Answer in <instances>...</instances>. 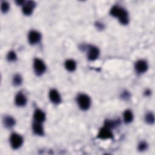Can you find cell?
<instances>
[{"label":"cell","instance_id":"cell-13","mask_svg":"<svg viewBox=\"0 0 155 155\" xmlns=\"http://www.w3.org/2000/svg\"><path fill=\"white\" fill-rule=\"evenodd\" d=\"M32 129L33 132L39 136H42L44 134V128L41 123L35 122L32 125Z\"/></svg>","mask_w":155,"mask_h":155},{"label":"cell","instance_id":"cell-12","mask_svg":"<svg viewBox=\"0 0 155 155\" xmlns=\"http://www.w3.org/2000/svg\"><path fill=\"white\" fill-rule=\"evenodd\" d=\"M33 118L35 122L42 123L45 120V114L44 112H43L42 110L39 109H36L35 111V113L33 114Z\"/></svg>","mask_w":155,"mask_h":155},{"label":"cell","instance_id":"cell-16","mask_svg":"<svg viewBox=\"0 0 155 155\" xmlns=\"http://www.w3.org/2000/svg\"><path fill=\"white\" fill-rule=\"evenodd\" d=\"M123 117H124V120L125 122H126V123L131 122L133 119V115L132 112L129 110H125L124 112Z\"/></svg>","mask_w":155,"mask_h":155},{"label":"cell","instance_id":"cell-7","mask_svg":"<svg viewBox=\"0 0 155 155\" xmlns=\"http://www.w3.org/2000/svg\"><path fill=\"white\" fill-rule=\"evenodd\" d=\"M35 2L32 1H27L24 3L22 7V13L25 15H30L33 11V9L35 7Z\"/></svg>","mask_w":155,"mask_h":155},{"label":"cell","instance_id":"cell-11","mask_svg":"<svg viewBox=\"0 0 155 155\" xmlns=\"http://www.w3.org/2000/svg\"><path fill=\"white\" fill-rule=\"evenodd\" d=\"M15 104L19 107L25 106L27 103V98L21 92H19L15 96Z\"/></svg>","mask_w":155,"mask_h":155},{"label":"cell","instance_id":"cell-4","mask_svg":"<svg viewBox=\"0 0 155 155\" xmlns=\"http://www.w3.org/2000/svg\"><path fill=\"white\" fill-rule=\"evenodd\" d=\"M10 142L11 146L13 149H18L22 145L23 143V138L17 133H13L11 134Z\"/></svg>","mask_w":155,"mask_h":155},{"label":"cell","instance_id":"cell-18","mask_svg":"<svg viewBox=\"0 0 155 155\" xmlns=\"http://www.w3.org/2000/svg\"><path fill=\"white\" fill-rule=\"evenodd\" d=\"M145 120L146 122L149 124H153L154 122V116L153 113H152L151 112L147 113V114L145 115Z\"/></svg>","mask_w":155,"mask_h":155},{"label":"cell","instance_id":"cell-10","mask_svg":"<svg viewBox=\"0 0 155 155\" xmlns=\"http://www.w3.org/2000/svg\"><path fill=\"white\" fill-rule=\"evenodd\" d=\"M49 98L53 103L56 104L60 103L61 101V97L59 93L57 90L54 89H52L50 91Z\"/></svg>","mask_w":155,"mask_h":155},{"label":"cell","instance_id":"cell-3","mask_svg":"<svg viewBox=\"0 0 155 155\" xmlns=\"http://www.w3.org/2000/svg\"><path fill=\"white\" fill-rule=\"evenodd\" d=\"M33 68L35 73L40 76L45 71L46 66L41 59L36 58L35 59L33 62Z\"/></svg>","mask_w":155,"mask_h":155},{"label":"cell","instance_id":"cell-21","mask_svg":"<svg viewBox=\"0 0 155 155\" xmlns=\"http://www.w3.org/2000/svg\"><path fill=\"white\" fill-rule=\"evenodd\" d=\"M9 9V4L6 1L1 2V11L2 12L5 13L8 11Z\"/></svg>","mask_w":155,"mask_h":155},{"label":"cell","instance_id":"cell-2","mask_svg":"<svg viewBox=\"0 0 155 155\" xmlns=\"http://www.w3.org/2000/svg\"><path fill=\"white\" fill-rule=\"evenodd\" d=\"M77 102L80 108L82 110H88L91 105V99L85 94H79L77 97Z\"/></svg>","mask_w":155,"mask_h":155},{"label":"cell","instance_id":"cell-14","mask_svg":"<svg viewBox=\"0 0 155 155\" xmlns=\"http://www.w3.org/2000/svg\"><path fill=\"white\" fill-rule=\"evenodd\" d=\"M3 123L5 127L10 128L13 127L15 125L16 121H15V119L13 117H12V116H7L4 117Z\"/></svg>","mask_w":155,"mask_h":155},{"label":"cell","instance_id":"cell-9","mask_svg":"<svg viewBox=\"0 0 155 155\" xmlns=\"http://www.w3.org/2000/svg\"><path fill=\"white\" fill-rule=\"evenodd\" d=\"M148 69V64L144 60H139L136 62L135 70L138 73H143Z\"/></svg>","mask_w":155,"mask_h":155},{"label":"cell","instance_id":"cell-17","mask_svg":"<svg viewBox=\"0 0 155 155\" xmlns=\"http://www.w3.org/2000/svg\"><path fill=\"white\" fill-rule=\"evenodd\" d=\"M105 127L109 128L110 129L114 128L116 125H119L118 120H107L105 121Z\"/></svg>","mask_w":155,"mask_h":155},{"label":"cell","instance_id":"cell-6","mask_svg":"<svg viewBox=\"0 0 155 155\" xmlns=\"http://www.w3.org/2000/svg\"><path fill=\"white\" fill-rule=\"evenodd\" d=\"M97 137L101 139H111L113 138V133L109 128L104 127L99 130Z\"/></svg>","mask_w":155,"mask_h":155},{"label":"cell","instance_id":"cell-1","mask_svg":"<svg viewBox=\"0 0 155 155\" xmlns=\"http://www.w3.org/2000/svg\"><path fill=\"white\" fill-rule=\"evenodd\" d=\"M110 14L114 17L118 18L120 22L122 24L126 25L129 22L127 12L124 8L118 5H114L111 8Z\"/></svg>","mask_w":155,"mask_h":155},{"label":"cell","instance_id":"cell-8","mask_svg":"<svg viewBox=\"0 0 155 155\" xmlns=\"http://www.w3.org/2000/svg\"><path fill=\"white\" fill-rule=\"evenodd\" d=\"M88 58L90 61H94L96 59L99 55V50L98 48L95 46H89L88 48Z\"/></svg>","mask_w":155,"mask_h":155},{"label":"cell","instance_id":"cell-22","mask_svg":"<svg viewBox=\"0 0 155 155\" xmlns=\"http://www.w3.org/2000/svg\"><path fill=\"white\" fill-rule=\"evenodd\" d=\"M147 143L145 142H141L138 145V149L140 151L145 150L147 148Z\"/></svg>","mask_w":155,"mask_h":155},{"label":"cell","instance_id":"cell-20","mask_svg":"<svg viewBox=\"0 0 155 155\" xmlns=\"http://www.w3.org/2000/svg\"><path fill=\"white\" fill-rule=\"evenodd\" d=\"M7 59L9 61H14L17 58V56H16V54L15 53V51H10V52H8V53L7 54Z\"/></svg>","mask_w":155,"mask_h":155},{"label":"cell","instance_id":"cell-15","mask_svg":"<svg viewBox=\"0 0 155 155\" xmlns=\"http://www.w3.org/2000/svg\"><path fill=\"white\" fill-rule=\"evenodd\" d=\"M65 67L70 71H73L76 67V63L73 59H68L65 62Z\"/></svg>","mask_w":155,"mask_h":155},{"label":"cell","instance_id":"cell-5","mask_svg":"<svg viewBox=\"0 0 155 155\" xmlns=\"http://www.w3.org/2000/svg\"><path fill=\"white\" fill-rule=\"evenodd\" d=\"M28 39L31 44H36L41 39V35L38 31L36 30H31L28 33Z\"/></svg>","mask_w":155,"mask_h":155},{"label":"cell","instance_id":"cell-19","mask_svg":"<svg viewBox=\"0 0 155 155\" xmlns=\"http://www.w3.org/2000/svg\"><path fill=\"white\" fill-rule=\"evenodd\" d=\"M22 77L20 74H15L13 78V83L14 84V85L15 86H18L22 84Z\"/></svg>","mask_w":155,"mask_h":155}]
</instances>
